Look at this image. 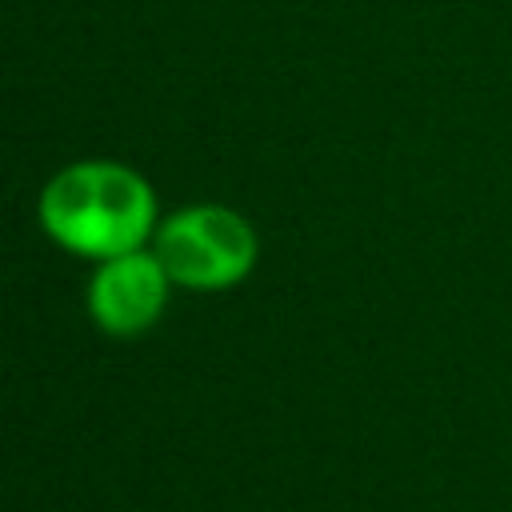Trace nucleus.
I'll list each match as a JSON object with an SVG mask.
<instances>
[{
    "instance_id": "nucleus-3",
    "label": "nucleus",
    "mask_w": 512,
    "mask_h": 512,
    "mask_svg": "<svg viewBox=\"0 0 512 512\" xmlns=\"http://www.w3.org/2000/svg\"><path fill=\"white\" fill-rule=\"evenodd\" d=\"M172 280L152 248H132L96 260L88 280V316L108 336H140L168 308Z\"/></svg>"
},
{
    "instance_id": "nucleus-1",
    "label": "nucleus",
    "mask_w": 512,
    "mask_h": 512,
    "mask_svg": "<svg viewBox=\"0 0 512 512\" xmlns=\"http://www.w3.org/2000/svg\"><path fill=\"white\" fill-rule=\"evenodd\" d=\"M40 228L68 252L108 260L132 248H148L156 236V192L120 160L64 164L40 188Z\"/></svg>"
},
{
    "instance_id": "nucleus-2",
    "label": "nucleus",
    "mask_w": 512,
    "mask_h": 512,
    "mask_svg": "<svg viewBox=\"0 0 512 512\" xmlns=\"http://www.w3.org/2000/svg\"><path fill=\"white\" fill-rule=\"evenodd\" d=\"M152 252L172 284L192 292H224L248 280L260 256V236L236 208L188 204L156 224Z\"/></svg>"
}]
</instances>
